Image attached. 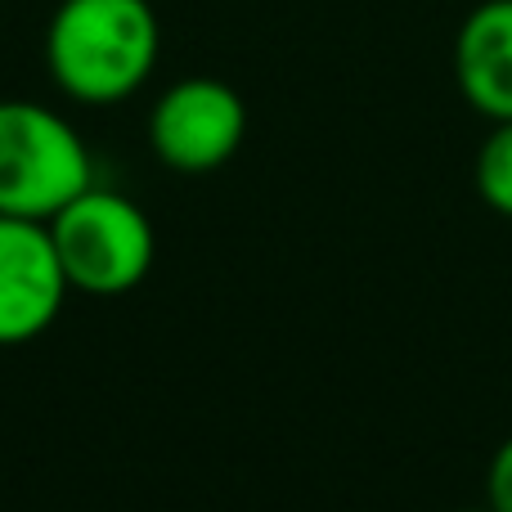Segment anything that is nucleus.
Here are the masks:
<instances>
[{
	"label": "nucleus",
	"mask_w": 512,
	"mask_h": 512,
	"mask_svg": "<svg viewBox=\"0 0 512 512\" xmlns=\"http://www.w3.org/2000/svg\"><path fill=\"white\" fill-rule=\"evenodd\" d=\"M162 27L149 0H59L45 27V68L77 104H122L153 77Z\"/></svg>",
	"instance_id": "1"
},
{
	"label": "nucleus",
	"mask_w": 512,
	"mask_h": 512,
	"mask_svg": "<svg viewBox=\"0 0 512 512\" xmlns=\"http://www.w3.org/2000/svg\"><path fill=\"white\" fill-rule=\"evenodd\" d=\"M95 185L90 149L36 99H0V216L50 221Z\"/></svg>",
	"instance_id": "2"
},
{
	"label": "nucleus",
	"mask_w": 512,
	"mask_h": 512,
	"mask_svg": "<svg viewBox=\"0 0 512 512\" xmlns=\"http://www.w3.org/2000/svg\"><path fill=\"white\" fill-rule=\"evenodd\" d=\"M45 225L68 283L90 297H122L140 288L158 256L153 221L117 189L90 185Z\"/></svg>",
	"instance_id": "3"
},
{
	"label": "nucleus",
	"mask_w": 512,
	"mask_h": 512,
	"mask_svg": "<svg viewBox=\"0 0 512 512\" xmlns=\"http://www.w3.org/2000/svg\"><path fill=\"white\" fill-rule=\"evenodd\" d=\"M248 140V104L230 81L185 77L162 90L149 113V144L162 167L207 176L225 167Z\"/></svg>",
	"instance_id": "4"
},
{
	"label": "nucleus",
	"mask_w": 512,
	"mask_h": 512,
	"mask_svg": "<svg viewBox=\"0 0 512 512\" xmlns=\"http://www.w3.org/2000/svg\"><path fill=\"white\" fill-rule=\"evenodd\" d=\"M72 283L54 252L50 225L0 216V346L36 342L59 319Z\"/></svg>",
	"instance_id": "5"
},
{
	"label": "nucleus",
	"mask_w": 512,
	"mask_h": 512,
	"mask_svg": "<svg viewBox=\"0 0 512 512\" xmlns=\"http://www.w3.org/2000/svg\"><path fill=\"white\" fill-rule=\"evenodd\" d=\"M454 77L481 117L512 122V0H481L454 36Z\"/></svg>",
	"instance_id": "6"
},
{
	"label": "nucleus",
	"mask_w": 512,
	"mask_h": 512,
	"mask_svg": "<svg viewBox=\"0 0 512 512\" xmlns=\"http://www.w3.org/2000/svg\"><path fill=\"white\" fill-rule=\"evenodd\" d=\"M472 180H477L481 203L512 221V122H495V131L481 140Z\"/></svg>",
	"instance_id": "7"
},
{
	"label": "nucleus",
	"mask_w": 512,
	"mask_h": 512,
	"mask_svg": "<svg viewBox=\"0 0 512 512\" xmlns=\"http://www.w3.org/2000/svg\"><path fill=\"white\" fill-rule=\"evenodd\" d=\"M486 508L490 512H512V436L495 450L486 472Z\"/></svg>",
	"instance_id": "8"
},
{
	"label": "nucleus",
	"mask_w": 512,
	"mask_h": 512,
	"mask_svg": "<svg viewBox=\"0 0 512 512\" xmlns=\"http://www.w3.org/2000/svg\"><path fill=\"white\" fill-rule=\"evenodd\" d=\"M463 512H490V508H463Z\"/></svg>",
	"instance_id": "9"
}]
</instances>
